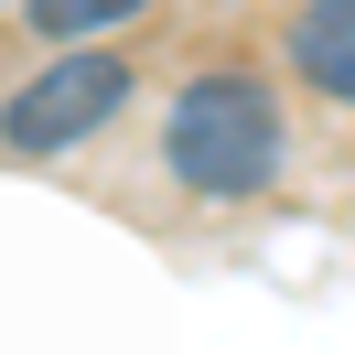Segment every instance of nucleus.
<instances>
[{
	"mask_svg": "<svg viewBox=\"0 0 355 355\" xmlns=\"http://www.w3.org/2000/svg\"><path fill=\"white\" fill-rule=\"evenodd\" d=\"M162 162H173L183 194H205V205L259 194V183L280 173V97H269L259 76H237V65L194 76V87L173 97V119H162Z\"/></svg>",
	"mask_w": 355,
	"mask_h": 355,
	"instance_id": "nucleus-1",
	"label": "nucleus"
},
{
	"mask_svg": "<svg viewBox=\"0 0 355 355\" xmlns=\"http://www.w3.org/2000/svg\"><path fill=\"white\" fill-rule=\"evenodd\" d=\"M291 65H302V87H323L334 108H355V0H312L302 22H291Z\"/></svg>",
	"mask_w": 355,
	"mask_h": 355,
	"instance_id": "nucleus-3",
	"label": "nucleus"
},
{
	"mask_svg": "<svg viewBox=\"0 0 355 355\" xmlns=\"http://www.w3.org/2000/svg\"><path fill=\"white\" fill-rule=\"evenodd\" d=\"M140 11H151V0H22V22L54 33V44H97V33L140 22Z\"/></svg>",
	"mask_w": 355,
	"mask_h": 355,
	"instance_id": "nucleus-4",
	"label": "nucleus"
},
{
	"mask_svg": "<svg viewBox=\"0 0 355 355\" xmlns=\"http://www.w3.org/2000/svg\"><path fill=\"white\" fill-rule=\"evenodd\" d=\"M130 87L140 76L119 65V54H97V44H65L44 76H22V87L0 97V151H76L87 130H108L119 108H130Z\"/></svg>",
	"mask_w": 355,
	"mask_h": 355,
	"instance_id": "nucleus-2",
	"label": "nucleus"
}]
</instances>
